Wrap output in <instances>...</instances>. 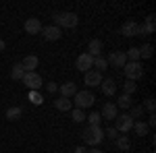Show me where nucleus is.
I'll use <instances>...</instances> for the list:
<instances>
[{
  "label": "nucleus",
  "mask_w": 156,
  "mask_h": 153,
  "mask_svg": "<svg viewBox=\"0 0 156 153\" xmlns=\"http://www.w3.org/2000/svg\"><path fill=\"white\" fill-rule=\"evenodd\" d=\"M127 114H129V116H131L133 120H135V118H140L142 114H144V106H131Z\"/></svg>",
  "instance_id": "nucleus-31"
},
{
  "label": "nucleus",
  "mask_w": 156,
  "mask_h": 153,
  "mask_svg": "<svg viewBox=\"0 0 156 153\" xmlns=\"http://www.w3.org/2000/svg\"><path fill=\"white\" fill-rule=\"evenodd\" d=\"M37 64H40V60H37V56H34V54L25 56L23 62H21V66H23V71H25V72H36Z\"/></svg>",
  "instance_id": "nucleus-16"
},
{
  "label": "nucleus",
  "mask_w": 156,
  "mask_h": 153,
  "mask_svg": "<svg viewBox=\"0 0 156 153\" xmlns=\"http://www.w3.org/2000/svg\"><path fill=\"white\" fill-rule=\"evenodd\" d=\"M117 110H119V108L115 106V104H110V101H108V104H104V106H102V112H100V116L104 118V120H108V122H110V120H115V118L119 116V114H117Z\"/></svg>",
  "instance_id": "nucleus-15"
},
{
  "label": "nucleus",
  "mask_w": 156,
  "mask_h": 153,
  "mask_svg": "<svg viewBox=\"0 0 156 153\" xmlns=\"http://www.w3.org/2000/svg\"><path fill=\"white\" fill-rule=\"evenodd\" d=\"M42 35H44V39L46 42H56V39H60V27H56V25H48V27H42Z\"/></svg>",
  "instance_id": "nucleus-11"
},
{
  "label": "nucleus",
  "mask_w": 156,
  "mask_h": 153,
  "mask_svg": "<svg viewBox=\"0 0 156 153\" xmlns=\"http://www.w3.org/2000/svg\"><path fill=\"white\" fill-rule=\"evenodd\" d=\"M104 137H108L110 141H115V139L119 137V132H117V128H115V126H108V128L104 130Z\"/></svg>",
  "instance_id": "nucleus-33"
},
{
  "label": "nucleus",
  "mask_w": 156,
  "mask_h": 153,
  "mask_svg": "<svg viewBox=\"0 0 156 153\" xmlns=\"http://www.w3.org/2000/svg\"><path fill=\"white\" fill-rule=\"evenodd\" d=\"M54 25L56 27H65V29H73V27H77L79 25V17H77V12H56L54 17Z\"/></svg>",
  "instance_id": "nucleus-2"
},
{
  "label": "nucleus",
  "mask_w": 156,
  "mask_h": 153,
  "mask_svg": "<svg viewBox=\"0 0 156 153\" xmlns=\"http://www.w3.org/2000/svg\"><path fill=\"white\" fill-rule=\"evenodd\" d=\"M23 77H25V71H23V66H21V62L12 64V68H11V79H15V81H21Z\"/></svg>",
  "instance_id": "nucleus-22"
},
{
  "label": "nucleus",
  "mask_w": 156,
  "mask_h": 153,
  "mask_svg": "<svg viewBox=\"0 0 156 153\" xmlns=\"http://www.w3.org/2000/svg\"><path fill=\"white\" fill-rule=\"evenodd\" d=\"M21 114H23V110L19 106H12L6 110V120H19L21 118Z\"/></svg>",
  "instance_id": "nucleus-25"
},
{
  "label": "nucleus",
  "mask_w": 156,
  "mask_h": 153,
  "mask_svg": "<svg viewBox=\"0 0 156 153\" xmlns=\"http://www.w3.org/2000/svg\"><path fill=\"white\" fill-rule=\"evenodd\" d=\"M146 124H148V128H154V126H156V116H154V114H150V120H148Z\"/></svg>",
  "instance_id": "nucleus-36"
},
{
  "label": "nucleus",
  "mask_w": 156,
  "mask_h": 153,
  "mask_svg": "<svg viewBox=\"0 0 156 153\" xmlns=\"http://www.w3.org/2000/svg\"><path fill=\"white\" fill-rule=\"evenodd\" d=\"M117 108H123V110H129V108L133 106V99H131V95H121L119 99H117V104H115Z\"/></svg>",
  "instance_id": "nucleus-23"
},
{
  "label": "nucleus",
  "mask_w": 156,
  "mask_h": 153,
  "mask_svg": "<svg viewBox=\"0 0 156 153\" xmlns=\"http://www.w3.org/2000/svg\"><path fill=\"white\" fill-rule=\"evenodd\" d=\"M154 15H150V17H146L144 25H140V29H137V35H152L154 33Z\"/></svg>",
  "instance_id": "nucleus-12"
},
{
  "label": "nucleus",
  "mask_w": 156,
  "mask_h": 153,
  "mask_svg": "<svg viewBox=\"0 0 156 153\" xmlns=\"http://www.w3.org/2000/svg\"><path fill=\"white\" fill-rule=\"evenodd\" d=\"M123 72H125L127 81H140L144 77V64L142 62H127L123 66Z\"/></svg>",
  "instance_id": "nucleus-3"
},
{
  "label": "nucleus",
  "mask_w": 156,
  "mask_h": 153,
  "mask_svg": "<svg viewBox=\"0 0 156 153\" xmlns=\"http://www.w3.org/2000/svg\"><path fill=\"white\" fill-rule=\"evenodd\" d=\"M133 122H135V120L125 112V114H121V116L115 118V128H117V132H125V135H127V132L133 128Z\"/></svg>",
  "instance_id": "nucleus-5"
},
{
  "label": "nucleus",
  "mask_w": 156,
  "mask_h": 153,
  "mask_svg": "<svg viewBox=\"0 0 156 153\" xmlns=\"http://www.w3.org/2000/svg\"><path fill=\"white\" fill-rule=\"evenodd\" d=\"M154 54V48H152V44H144V46L140 48V58H150Z\"/></svg>",
  "instance_id": "nucleus-29"
},
{
  "label": "nucleus",
  "mask_w": 156,
  "mask_h": 153,
  "mask_svg": "<svg viewBox=\"0 0 156 153\" xmlns=\"http://www.w3.org/2000/svg\"><path fill=\"white\" fill-rule=\"evenodd\" d=\"M25 33L27 35H37V33H42V21L40 19H36V17H31V19H27L23 25Z\"/></svg>",
  "instance_id": "nucleus-10"
},
{
  "label": "nucleus",
  "mask_w": 156,
  "mask_h": 153,
  "mask_svg": "<svg viewBox=\"0 0 156 153\" xmlns=\"http://www.w3.org/2000/svg\"><path fill=\"white\" fill-rule=\"evenodd\" d=\"M94 68H96L98 72L106 71V68H108V62H106V58H102V56H98V58H94Z\"/></svg>",
  "instance_id": "nucleus-28"
},
{
  "label": "nucleus",
  "mask_w": 156,
  "mask_h": 153,
  "mask_svg": "<svg viewBox=\"0 0 156 153\" xmlns=\"http://www.w3.org/2000/svg\"><path fill=\"white\" fill-rule=\"evenodd\" d=\"M131 130H135V135H140V137H146V135L150 132L148 124H146V122H142V120H135V122H133V128H131Z\"/></svg>",
  "instance_id": "nucleus-21"
},
{
  "label": "nucleus",
  "mask_w": 156,
  "mask_h": 153,
  "mask_svg": "<svg viewBox=\"0 0 156 153\" xmlns=\"http://www.w3.org/2000/svg\"><path fill=\"white\" fill-rule=\"evenodd\" d=\"M83 83L87 87H98L102 83V72H98L96 68H90L87 72H83Z\"/></svg>",
  "instance_id": "nucleus-9"
},
{
  "label": "nucleus",
  "mask_w": 156,
  "mask_h": 153,
  "mask_svg": "<svg viewBox=\"0 0 156 153\" xmlns=\"http://www.w3.org/2000/svg\"><path fill=\"white\" fill-rule=\"evenodd\" d=\"M46 89H48V93H56L58 91V85L54 81H50V83H46Z\"/></svg>",
  "instance_id": "nucleus-35"
},
{
  "label": "nucleus",
  "mask_w": 156,
  "mask_h": 153,
  "mask_svg": "<svg viewBox=\"0 0 156 153\" xmlns=\"http://www.w3.org/2000/svg\"><path fill=\"white\" fill-rule=\"evenodd\" d=\"M123 91H125V95H133L135 91H137V83L125 79V83H123Z\"/></svg>",
  "instance_id": "nucleus-27"
},
{
  "label": "nucleus",
  "mask_w": 156,
  "mask_h": 153,
  "mask_svg": "<svg viewBox=\"0 0 156 153\" xmlns=\"http://www.w3.org/2000/svg\"><path fill=\"white\" fill-rule=\"evenodd\" d=\"M29 101H31L34 106H40V104L44 101V97L37 93V91H31V93H29Z\"/></svg>",
  "instance_id": "nucleus-32"
},
{
  "label": "nucleus",
  "mask_w": 156,
  "mask_h": 153,
  "mask_svg": "<svg viewBox=\"0 0 156 153\" xmlns=\"http://www.w3.org/2000/svg\"><path fill=\"white\" fill-rule=\"evenodd\" d=\"M85 120H87V126H100L102 116H100V112H92V114L85 116Z\"/></svg>",
  "instance_id": "nucleus-24"
},
{
  "label": "nucleus",
  "mask_w": 156,
  "mask_h": 153,
  "mask_svg": "<svg viewBox=\"0 0 156 153\" xmlns=\"http://www.w3.org/2000/svg\"><path fill=\"white\" fill-rule=\"evenodd\" d=\"M54 108L60 110V112H71L73 110V101L67 99V97H58V99H54Z\"/></svg>",
  "instance_id": "nucleus-19"
},
{
  "label": "nucleus",
  "mask_w": 156,
  "mask_h": 153,
  "mask_svg": "<svg viewBox=\"0 0 156 153\" xmlns=\"http://www.w3.org/2000/svg\"><path fill=\"white\" fill-rule=\"evenodd\" d=\"M73 101H75V106L79 108V110H83V108H90L94 106V101H96V95L92 93V91H77V93L73 95Z\"/></svg>",
  "instance_id": "nucleus-4"
},
{
  "label": "nucleus",
  "mask_w": 156,
  "mask_h": 153,
  "mask_svg": "<svg viewBox=\"0 0 156 153\" xmlns=\"http://www.w3.org/2000/svg\"><path fill=\"white\" fill-rule=\"evenodd\" d=\"M81 139H83L85 145L96 147V145H100V143L104 141V130L100 128V126H87V128L81 130Z\"/></svg>",
  "instance_id": "nucleus-1"
},
{
  "label": "nucleus",
  "mask_w": 156,
  "mask_h": 153,
  "mask_svg": "<svg viewBox=\"0 0 156 153\" xmlns=\"http://www.w3.org/2000/svg\"><path fill=\"white\" fill-rule=\"evenodd\" d=\"M21 81H23L25 87H27V89H31V91H37V89L44 85V79H42L37 72H25V77L21 79Z\"/></svg>",
  "instance_id": "nucleus-6"
},
{
  "label": "nucleus",
  "mask_w": 156,
  "mask_h": 153,
  "mask_svg": "<svg viewBox=\"0 0 156 153\" xmlns=\"http://www.w3.org/2000/svg\"><path fill=\"white\" fill-rule=\"evenodd\" d=\"M73 153H87V149H85V147H77Z\"/></svg>",
  "instance_id": "nucleus-37"
},
{
  "label": "nucleus",
  "mask_w": 156,
  "mask_h": 153,
  "mask_svg": "<svg viewBox=\"0 0 156 153\" xmlns=\"http://www.w3.org/2000/svg\"><path fill=\"white\" fill-rule=\"evenodd\" d=\"M100 89H102V93L108 95V97H112V95L117 93V83H115V79H102V83H100Z\"/></svg>",
  "instance_id": "nucleus-14"
},
{
  "label": "nucleus",
  "mask_w": 156,
  "mask_h": 153,
  "mask_svg": "<svg viewBox=\"0 0 156 153\" xmlns=\"http://www.w3.org/2000/svg\"><path fill=\"white\" fill-rule=\"evenodd\" d=\"M87 153H104L102 149H87Z\"/></svg>",
  "instance_id": "nucleus-38"
},
{
  "label": "nucleus",
  "mask_w": 156,
  "mask_h": 153,
  "mask_svg": "<svg viewBox=\"0 0 156 153\" xmlns=\"http://www.w3.org/2000/svg\"><path fill=\"white\" fill-rule=\"evenodd\" d=\"M87 54H90L92 58H98V56L102 54V42H100V39H92V42L87 44Z\"/></svg>",
  "instance_id": "nucleus-18"
},
{
  "label": "nucleus",
  "mask_w": 156,
  "mask_h": 153,
  "mask_svg": "<svg viewBox=\"0 0 156 153\" xmlns=\"http://www.w3.org/2000/svg\"><path fill=\"white\" fill-rule=\"evenodd\" d=\"M115 143H117V149H121V151H127V149L131 147V141H129L127 135H119V137L115 139Z\"/></svg>",
  "instance_id": "nucleus-20"
},
{
  "label": "nucleus",
  "mask_w": 156,
  "mask_h": 153,
  "mask_svg": "<svg viewBox=\"0 0 156 153\" xmlns=\"http://www.w3.org/2000/svg\"><path fill=\"white\" fill-rule=\"evenodd\" d=\"M71 118H73V122H83V120H85L83 110H79V108H73V110H71Z\"/></svg>",
  "instance_id": "nucleus-30"
},
{
  "label": "nucleus",
  "mask_w": 156,
  "mask_h": 153,
  "mask_svg": "<svg viewBox=\"0 0 156 153\" xmlns=\"http://www.w3.org/2000/svg\"><path fill=\"white\" fill-rule=\"evenodd\" d=\"M137 29H140V23L127 21V23H123V27H121V33L125 37H133V35H137Z\"/></svg>",
  "instance_id": "nucleus-17"
},
{
  "label": "nucleus",
  "mask_w": 156,
  "mask_h": 153,
  "mask_svg": "<svg viewBox=\"0 0 156 153\" xmlns=\"http://www.w3.org/2000/svg\"><path fill=\"white\" fill-rule=\"evenodd\" d=\"M146 110H148L150 114H154V110H156V101H154V97H148V99H146Z\"/></svg>",
  "instance_id": "nucleus-34"
},
{
  "label": "nucleus",
  "mask_w": 156,
  "mask_h": 153,
  "mask_svg": "<svg viewBox=\"0 0 156 153\" xmlns=\"http://www.w3.org/2000/svg\"><path fill=\"white\" fill-rule=\"evenodd\" d=\"M75 66H77V71L87 72L90 68H94V58H92L87 52H83V54H79V56H77V60H75Z\"/></svg>",
  "instance_id": "nucleus-8"
},
{
  "label": "nucleus",
  "mask_w": 156,
  "mask_h": 153,
  "mask_svg": "<svg viewBox=\"0 0 156 153\" xmlns=\"http://www.w3.org/2000/svg\"><path fill=\"white\" fill-rule=\"evenodd\" d=\"M60 97H67V99H71L73 95L77 93V85L73 81H67V83H60Z\"/></svg>",
  "instance_id": "nucleus-13"
},
{
  "label": "nucleus",
  "mask_w": 156,
  "mask_h": 153,
  "mask_svg": "<svg viewBox=\"0 0 156 153\" xmlns=\"http://www.w3.org/2000/svg\"><path fill=\"white\" fill-rule=\"evenodd\" d=\"M108 66H115V68H123L125 64H127V56H125V52H121V50H117V52H110V56L106 58Z\"/></svg>",
  "instance_id": "nucleus-7"
},
{
  "label": "nucleus",
  "mask_w": 156,
  "mask_h": 153,
  "mask_svg": "<svg viewBox=\"0 0 156 153\" xmlns=\"http://www.w3.org/2000/svg\"><path fill=\"white\" fill-rule=\"evenodd\" d=\"M125 56H127V62H140V48H129Z\"/></svg>",
  "instance_id": "nucleus-26"
},
{
  "label": "nucleus",
  "mask_w": 156,
  "mask_h": 153,
  "mask_svg": "<svg viewBox=\"0 0 156 153\" xmlns=\"http://www.w3.org/2000/svg\"><path fill=\"white\" fill-rule=\"evenodd\" d=\"M4 48H6V44H4V39H0V52H4Z\"/></svg>",
  "instance_id": "nucleus-39"
}]
</instances>
